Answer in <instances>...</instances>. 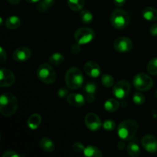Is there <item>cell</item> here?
Instances as JSON below:
<instances>
[{
    "instance_id": "1",
    "label": "cell",
    "mask_w": 157,
    "mask_h": 157,
    "mask_svg": "<svg viewBox=\"0 0 157 157\" xmlns=\"http://www.w3.org/2000/svg\"><path fill=\"white\" fill-rule=\"evenodd\" d=\"M18 107L16 97L10 92H7L0 97V112L4 117H11L15 113Z\"/></svg>"
},
{
    "instance_id": "2",
    "label": "cell",
    "mask_w": 157,
    "mask_h": 157,
    "mask_svg": "<svg viewBox=\"0 0 157 157\" xmlns=\"http://www.w3.org/2000/svg\"><path fill=\"white\" fill-rule=\"evenodd\" d=\"M138 129H139V125L136 121L131 119L125 120L118 125V136L123 140H130L137 133Z\"/></svg>"
},
{
    "instance_id": "3",
    "label": "cell",
    "mask_w": 157,
    "mask_h": 157,
    "mask_svg": "<svg viewBox=\"0 0 157 157\" xmlns=\"http://www.w3.org/2000/svg\"><path fill=\"white\" fill-rule=\"evenodd\" d=\"M65 84L69 89H78L84 84V76L78 67H70L65 74Z\"/></svg>"
},
{
    "instance_id": "4",
    "label": "cell",
    "mask_w": 157,
    "mask_h": 157,
    "mask_svg": "<svg viewBox=\"0 0 157 157\" xmlns=\"http://www.w3.org/2000/svg\"><path fill=\"white\" fill-rule=\"evenodd\" d=\"M130 15L123 9H115L110 16V23L113 28L119 30L124 29L130 23Z\"/></svg>"
},
{
    "instance_id": "5",
    "label": "cell",
    "mask_w": 157,
    "mask_h": 157,
    "mask_svg": "<svg viewBox=\"0 0 157 157\" xmlns=\"http://www.w3.org/2000/svg\"><path fill=\"white\" fill-rule=\"evenodd\" d=\"M37 76L41 82L52 84L56 81L57 75L53 67L48 63H43L37 70Z\"/></svg>"
},
{
    "instance_id": "6",
    "label": "cell",
    "mask_w": 157,
    "mask_h": 157,
    "mask_svg": "<svg viewBox=\"0 0 157 157\" xmlns=\"http://www.w3.org/2000/svg\"><path fill=\"white\" fill-rule=\"evenodd\" d=\"M133 84L135 88L140 91L150 90L153 85V81L149 75L145 73H139L133 78Z\"/></svg>"
},
{
    "instance_id": "7",
    "label": "cell",
    "mask_w": 157,
    "mask_h": 157,
    "mask_svg": "<svg viewBox=\"0 0 157 157\" xmlns=\"http://www.w3.org/2000/svg\"><path fill=\"white\" fill-rule=\"evenodd\" d=\"M95 37V32L90 28H81L75 33V39L80 44H85L90 43Z\"/></svg>"
},
{
    "instance_id": "8",
    "label": "cell",
    "mask_w": 157,
    "mask_h": 157,
    "mask_svg": "<svg viewBox=\"0 0 157 157\" xmlns=\"http://www.w3.org/2000/svg\"><path fill=\"white\" fill-rule=\"evenodd\" d=\"M130 91V84L125 80H121L114 84L113 94L118 99H124L128 96Z\"/></svg>"
},
{
    "instance_id": "9",
    "label": "cell",
    "mask_w": 157,
    "mask_h": 157,
    "mask_svg": "<svg viewBox=\"0 0 157 157\" xmlns=\"http://www.w3.org/2000/svg\"><path fill=\"white\" fill-rule=\"evenodd\" d=\"M133 42L127 37H119L113 42V47L120 53H127L133 48Z\"/></svg>"
},
{
    "instance_id": "10",
    "label": "cell",
    "mask_w": 157,
    "mask_h": 157,
    "mask_svg": "<svg viewBox=\"0 0 157 157\" xmlns=\"http://www.w3.org/2000/svg\"><path fill=\"white\" fill-rule=\"evenodd\" d=\"M15 81V77L12 71L8 68H2L0 70V87H11Z\"/></svg>"
},
{
    "instance_id": "11",
    "label": "cell",
    "mask_w": 157,
    "mask_h": 157,
    "mask_svg": "<svg viewBox=\"0 0 157 157\" xmlns=\"http://www.w3.org/2000/svg\"><path fill=\"white\" fill-rule=\"evenodd\" d=\"M86 127L91 131H97L102 127V123L99 117L94 113H87L84 118Z\"/></svg>"
},
{
    "instance_id": "12",
    "label": "cell",
    "mask_w": 157,
    "mask_h": 157,
    "mask_svg": "<svg viewBox=\"0 0 157 157\" xmlns=\"http://www.w3.org/2000/svg\"><path fill=\"white\" fill-rule=\"evenodd\" d=\"M31 56H32V51L25 46L18 48L13 53V59L17 62L28 61Z\"/></svg>"
},
{
    "instance_id": "13",
    "label": "cell",
    "mask_w": 157,
    "mask_h": 157,
    "mask_svg": "<svg viewBox=\"0 0 157 157\" xmlns=\"http://www.w3.org/2000/svg\"><path fill=\"white\" fill-rule=\"evenodd\" d=\"M142 145L147 152L155 153L157 152V139L153 135H146L142 139Z\"/></svg>"
},
{
    "instance_id": "14",
    "label": "cell",
    "mask_w": 157,
    "mask_h": 157,
    "mask_svg": "<svg viewBox=\"0 0 157 157\" xmlns=\"http://www.w3.org/2000/svg\"><path fill=\"white\" fill-rule=\"evenodd\" d=\"M84 72L90 78H98L101 75V67L98 63L93 61H89L84 64Z\"/></svg>"
},
{
    "instance_id": "15",
    "label": "cell",
    "mask_w": 157,
    "mask_h": 157,
    "mask_svg": "<svg viewBox=\"0 0 157 157\" xmlns=\"http://www.w3.org/2000/svg\"><path fill=\"white\" fill-rule=\"evenodd\" d=\"M67 101L70 105L73 107H82L85 104V98L80 94H71L67 97Z\"/></svg>"
},
{
    "instance_id": "16",
    "label": "cell",
    "mask_w": 157,
    "mask_h": 157,
    "mask_svg": "<svg viewBox=\"0 0 157 157\" xmlns=\"http://www.w3.org/2000/svg\"><path fill=\"white\" fill-rule=\"evenodd\" d=\"M40 147L45 153H52L55 149V145L53 141L48 137H42L40 140Z\"/></svg>"
},
{
    "instance_id": "17",
    "label": "cell",
    "mask_w": 157,
    "mask_h": 157,
    "mask_svg": "<svg viewBox=\"0 0 157 157\" xmlns=\"http://www.w3.org/2000/svg\"><path fill=\"white\" fill-rule=\"evenodd\" d=\"M41 122V117L38 113H33L29 117L27 121L28 127L31 130H35L40 126Z\"/></svg>"
},
{
    "instance_id": "18",
    "label": "cell",
    "mask_w": 157,
    "mask_h": 157,
    "mask_svg": "<svg viewBox=\"0 0 157 157\" xmlns=\"http://www.w3.org/2000/svg\"><path fill=\"white\" fill-rule=\"evenodd\" d=\"M5 25L10 30H14V29H17L19 27L20 25H21V20L16 15H12V16L9 17L6 19Z\"/></svg>"
},
{
    "instance_id": "19",
    "label": "cell",
    "mask_w": 157,
    "mask_h": 157,
    "mask_svg": "<svg viewBox=\"0 0 157 157\" xmlns=\"http://www.w3.org/2000/svg\"><path fill=\"white\" fill-rule=\"evenodd\" d=\"M143 16L148 21H156L157 19V9L152 7H147L143 10Z\"/></svg>"
},
{
    "instance_id": "20",
    "label": "cell",
    "mask_w": 157,
    "mask_h": 157,
    "mask_svg": "<svg viewBox=\"0 0 157 157\" xmlns=\"http://www.w3.org/2000/svg\"><path fill=\"white\" fill-rule=\"evenodd\" d=\"M104 109H105L107 111L113 113V112L117 111V110L119 109L120 103L119 101H117L116 99L110 98V99H108L105 103H104Z\"/></svg>"
},
{
    "instance_id": "21",
    "label": "cell",
    "mask_w": 157,
    "mask_h": 157,
    "mask_svg": "<svg viewBox=\"0 0 157 157\" xmlns=\"http://www.w3.org/2000/svg\"><path fill=\"white\" fill-rule=\"evenodd\" d=\"M84 155L87 157H102L103 154L101 150L94 146L86 147L84 150Z\"/></svg>"
},
{
    "instance_id": "22",
    "label": "cell",
    "mask_w": 157,
    "mask_h": 157,
    "mask_svg": "<svg viewBox=\"0 0 157 157\" xmlns=\"http://www.w3.org/2000/svg\"><path fill=\"white\" fill-rule=\"evenodd\" d=\"M55 4V0H40L37 6V10L40 13L45 12L49 8Z\"/></svg>"
},
{
    "instance_id": "23",
    "label": "cell",
    "mask_w": 157,
    "mask_h": 157,
    "mask_svg": "<svg viewBox=\"0 0 157 157\" xmlns=\"http://www.w3.org/2000/svg\"><path fill=\"white\" fill-rule=\"evenodd\" d=\"M67 6L71 10L81 11L84 6V0H67Z\"/></svg>"
},
{
    "instance_id": "24",
    "label": "cell",
    "mask_w": 157,
    "mask_h": 157,
    "mask_svg": "<svg viewBox=\"0 0 157 157\" xmlns=\"http://www.w3.org/2000/svg\"><path fill=\"white\" fill-rule=\"evenodd\" d=\"M127 153L132 157H137L140 154V148L136 143H130L127 145Z\"/></svg>"
},
{
    "instance_id": "25",
    "label": "cell",
    "mask_w": 157,
    "mask_h": 157,
    "mask_svg": "<svg viewBox=\"0 0 157 157\" xmlns=\"http://www.w3.org/2000/svg\"><path fill=\"white\" fill-rule=\"evenodd\" d=\"M49 62L51 64L55 66H58L60 64H62L64 61V55H61L59 52H56V53H54L53 55H51L49 57Z\"/></svg>"
},
{
    "instance_id": "26",
    "label": "cell",
    "mask_w": 157,
    "mask_h": 157,
    "mask_svg": "<svg viewBox=\"0 0 157 157\" xmlns=\"http://www.w3.org/2000/svg\"><path fill=\"white\" fill-rule=\"evenodd\" d=\"M93 14L87 9L81 10L80 12V20L84 24H90L93 21Z\"/></svg>"
},
{
    "instance_id": "27",
    "label": "cell",
    "mask_w": 157,
    "mask_h": 157,
    "mask_svg": "<svg viewBox=\"0 0 157 157\" xmlns=\"http://www.w3.org/2000/svg\"><path fill=\"white\" fill-rule=\"evenodd\" d=\"M147 70L149 74L152 75H157V58H154L150 61L147 67Z\"/></svg>"
},
{
    "instance_id": "28",
    "label": "cell",
    "mask_w": 157,
    "mask_h": 157,
    "mask_svg": "<svg viewBox=\"0 0 157 157\" xmlns=\"http://www.w3.org/2000/svg\"><path fill=\"white\" fill-rule=\"evenodd\" d=\"M101 82H102L104 86H105L107 87H110L111 86H113V84H114V78H113L112 75H108V74H105L101 78Z\"/></svg>"
},
{
    "instance_id": "29",
    "label": "cell",
    "mask_w": 157,
    "mask_h": 157,
    "mask_svg": "<svg viewBox=\"0 0 157 157\" xmlns=\"http://www.w3.org/2000/svg\"><path fill=\"white\" fill-rule=\"evenodd\" d=\"M102 127L107 131H112L116 128V123L113 120H106L102 124Z\"/></svg>"
},
{
    "instance_id": "30",
    "label": "cell",
    "mask_w": 157,
    "mask_h": 157,
    "mask_svg": "<svg viewBox=\"0 0 157 157\" xmlns=\"http://www.w3.org/2000/svg\"><path fill=\"white\" fill-rule=\"evenodd\" d=\"M133 101L134 102V104H137V105H142L145 102V97L143 94L137 92V93H135L134 95H133Z\"/></svg>"
},
{
    "instance_id": "31",
    "label": "cell",
    "mask_w": 157,
    "mask_h": 157,
    "mask_svg": "<svg viewBox=\"0 0 157 157\" xmlns=\"http://www.w3.org/2000/svg\"><path fill=\"white\" fill-rule=\"evenodd\" d=\"M97 90V85L94 83H87L84 87V91L87 94H95Z\"/></svg>"
},
{
    "instance_id": "32",
    "label": "cell",
    "mask_w": 157,
    "mask_h": 157,
    "mask_svg": "<svg viewBox=\"0 0 157 157\" xmlns=\"http://www.w3.org/2000/svg\"><path fill=\"white\" fill-rule=\"evenodd\" d=\"M72 148H73L74 151L77 152V153H81V152H84V150L85 147H84V146L81 143L76 142L73 144Z\"/></svg>"
},
{
    "instance_id": "33",
    "label": "cell",
    "mask_w": 157,
    "mask_h": 157,
    "mask_svg": "<svg viewBox=\"0 0 157 157\" xmlns=\"http://www.w3.org/2000/svg\"><path fill=\"white\" fill-rule=\"evenodd\" d=\"M3 157H19L20 155L13 150H7L2 155Z\"/></svg>"
},
{
    "instance_id": "34",
    "label": "cell",
    "mask_w": 157,
    "mask_h": 157,
    "mask_svg": "<svg viewBox=\"0 0 157 157\" xmlns=\"http://www.w3.org/2000/svg\"><path fill=\"white\" fill-rule=\"evenodd\" d=\"M6 60H7V55H6V51L2 47H1L0 48V63L3 64L6 62Z\"/></svg>"
},
{
    "instance_id": "35",
    "label": "cell",
    "mask_w": 157,
    "mask_h": 157,
    "mask_svg": "<svg viewBox=\"0 0 157 157\" xmlns=\"http://www.w3.org/2000/svg\"><path fill=\"white\" fill-rule=\"evenodd\" d=\"M58 95L59 98H64L68 96V90L66 88H60L58 90Z\"/></svg>"
},
{
    "instance_id": "36",
    "label": "cell",
    "mask_w": 157,
    "mask_h": 157,
    "mask_svg": "<svg viewBox=\"0 0 157 157\" xmlns=\"http://www.w3.org/2000/svg\"><path fill=\"white\" fill-rule=\"evenodd\" d=\"M80 52H81V44H78V43H77V44H73V45H72V47H71L72 53L75 54V55H76V54L80 53Z\"/></svg>"
},
{
    "instance_id": "37",
    "label": "cell",
    "mask_w": 157,
    "mask_h": 157,
    "mask_svg": "<svg viewBox=\"0 0 157 157\" xmlns=\"http://www.w3.org/2000/svg\"><path fill=\"white\" fill-rule=\"evenodd\" d=\"M150 32L151 34V35H153V36H157V23L153 25L150 27Z\"/></svg>"
},
{
    "instance_id": "38",
    "label": "cell",
    "mask_w": 157,
    "mask_h": 157,
    "mask_svg": "<svg viewBox=\"0 0 157 157\" xmlns=\"http://www.w3.org/2000/svg\"><path fill=\"white\" fill-rule=\"evenodd\" d=\"M126 1L127 0H113V2L118 7H121V6H124L126 3Z\"/></svg>"
},
{
    "instance_id": "39",
    "label": "cell",
    "mask_w": 157,
    "mask_h": 157,
    "mask_svg": "<svg viewBox=\"0 0 157 157\" xmlns=\"http://www.w3.org/2000/svg\"><path fill=\"white\" fill-rule=\"evenodd\" d=\"M86 101L88 103H93L95 101L94 94H87L86 96Z\"/></svg>"
},
{
    "instance_id": "40",
    "label": "cell",
    "mask_w": 157,
    "mask_h": 157,
    "mask_svg": "<svg viewBox=\"0 0 157 157\" xmlns=\"http://www.w3.org/2000/svg\"><path fill=\"white\" fill-rule=\"evenodd\" d=\"M124 147H125V144H124V142H122V141H120L117 144V148L119 149L120 150H122Z\"/></svg>"
},
{
    "instance_id": "41",
    "label": "cell",
    "mask_w": 157,
    "mask_h": 157,
    "mask_svg": "<svg viewBox=\"0 0 157 157\" xmlns=\"http://www.w3.org/2000/svg\"><path fill=\"white\" fill-rule=\"evenodd\" d=\"M7 1L12 5H17L20 2L21 0H7Z\"/></svg>"
},
{
    "instance_id": "42",
    "label": "cell",
    "mask_w": 157,
    "mask_h": 157,
    "mask_svg": "<svg viewBox=\"0 0 157 157\" xmlns=\"http://www.w3.org/2000/svg\"><path fill=\"white\" fill-rule=\"evenodd\" d=\"M26 1H27L29 3H36V2H38L40 0H26Z\"/></svg>"
},
{
    "instance_id": "43",
    "label": "cell",
    "mask_w": 157,
    "mask_h": 157,
    "mask_svg": "<svg viewBox=\"0 0 157 157\" xmlns=\"http://www.w3.org/2000/svg\"><path fill=\"white\" fill-rule=\"evenodd\" d=\"M0 25H2V18H0Z\"/></svg>"
},
{
    "instance_id": "44",
    "label": "cell",
    "mask_w": 157,
    "mask_h": 157,
    "mask_svg": "<svg viewBox=\"0 0 157 157\" xmlns=\"http://www.w3.org/2000/svg\"><path fill=\"white\" fill-rule=\"evenodd\" d=\"M156 98H157V90H156Z\"/></svg>"
}]
</instances>
